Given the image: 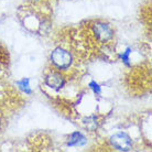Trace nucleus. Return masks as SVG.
I'll return each instance as SVG.
<instances>
[{
  "mask_svg": "<svg viewBox=\"0 0 152 152\" xmlns=\"http://www.w3.org/2000/svg\"><path fill=\"white\" fill-rule=\"evenodd\" d=\"M0 128H1V120H0Z\"/></svg>",
  "mask_w": 152,
  "mask_h": 152,
  "instance_id": "obj_10",
  "label": "nucleus"
},
{
  "mask_svg": "<svg viewBox=\"0 0 152 152\" xmlns=\"http://www.w3.org/2000/svg\"><path fill=\"white\" fill-rule=\"evenodd\" d=\"M51 62L57 69H67L73 63V56L64 48L57 46L51 53Z\"/></svg>",
  "mask_w": 152,
  "mask_h": 152,
  "instance_id": "obj_1",
  "label": "nucleus"
},
{
  "mask_svg": "<svg viewBox=\"0 0 152 152\" xmlns=\"http://www.w3.org/2000/svg\"><path fill=\"white\" fill-rule=\"evenodd\" d=\"M110 143L116 150L129 151L132 148V140L126 132H117L110 137Z\"/></svg>",
  "mask_w": 152,
  "mask_h": 152,
  "instance_id": "obj_3",
  "label": "nucleus"
},
{
  "mask_svg": "<svg viewBox=\"0 0 152 152\" xmlns=\"http://www.w3.org/2000/svg\"><path fill=\"white\" fill-rule=\"evenodd\" d=\"M88 86H89V88L95 93L96 95H100V93H102V87H100V85H99L98 83H96L95 80H91V83L88 84Z\"/></svg>",
  "mask_w": 152,
  "mask_h": 152,
  "instance_id": "obj_9",
  "label": "nucleus"
},
{
  "mask_svg": "<svg viewBox=\"0 0 152 152\" xmlns=\"http://www.w3.org/2000/svg\"><path fill=\"white\" fill-rule=\"evenodd\" d=\"M35 1H38V0H35Z\"/></svg>",
  "mask_w": 152,
  "mask_h": 152,
  "instance_id": "obj_11",
  "label": "nucleus"
},
{
  "mask_svg": "<svg viewBox=\"0 0 152 152\" xmlns=\"http://www.w3.org/2000/svg\"><path fill=\"white\" fill-rule=\"evenodd\" d=\"M130 53H131V48H128L125 52H122V53L119 55V57L121 58L122 62H124L127 66H130V57H129Z\"/></svg>",
  "mask_w": 152,
  "mask_h": 152,
  "instance_id": "obj_8",
  "label": "nucleus"
},
{
  "mask_svg": "<svg viewBox=\"0 0 152 152\" xmlns=\"http://www.w3.org/2000/svg\"><path fill=\"white\" fill-rule=\"evenodd\" d=\"M86 143H87L86 137L78 131L73 132L67 140V145H69V147H80V145H85Z\"/></svg>",
  "mask_w": 152,
  "mask_h": 152,
  "instance_id": "obj_5",
  "label": "nucleus"
},
{
  "mask_svg": "<svg viewBox=\"0 0 152 152\" xmlns=\"http://www.w3.org/2000/svg\"><path fill=\"white\" fill-rule=\"evenodd\" d=\"M17 85L19 86V88L23 93H26V94H31L32 93V89L30 87V80L29 78H22V80H20L17 82Z\"/></svg>",
  "mask_w": 152,
  "mask_h": 152,
  "instance_id": "obj_7",
  "label": "nucleus"
},
{
  "mask_svg": "<svg viewBox=\"0 0 152 152\" xmlns=\"http://www.w3.org/2000/svg\"><path fill=\"white\" fill-rule=\"evenodd\" d=\"M84 125H85V127H86L88 130L94 131L95 129H97L98 122H97V119H96L95 116H89V117L84 119Z\"/></svg>",
  "mask_w": 152,
  "mask_h": 152,
  "instance_id": "obj_6",
  "label": "nucleus"
},
{
  "mask_svg": "<svg viewBox=\"0 0 152 152\" xmlns=\"http://www.w3.org/2000/svg\"><path fill=\"white\" fill-rule=\"evenodd\" d=\"M91 30H93L96 40L102 43H106L114 38V30L108 23L100 22V21L95 22L91 27Z\"/></svg>",
  "mask_w": 152,
  "mask_h": 152,
  "instance_id": "obj_2",
  "label": "nucleus"
},
{
  "mask_svg": "<svg viewBox=\"0 0 152 152\" xmlns=\"http://www.w3.org/2000/svg\"><path fill=\"white\" fill-rule=\"evenodd\" d=\"M45 85L48 87L52 88L54 91H60L62 88L64 87L65 83H66V80H65L64 76L62 75L60 72H50L48 75L45 76Z\"/></svg>",
  "mask_w": 152,
  "mask_h": 152,
  "instance_id": "obj_4",
  "label": "nucleus"
}]
</instances>
